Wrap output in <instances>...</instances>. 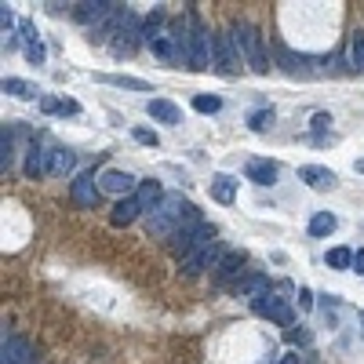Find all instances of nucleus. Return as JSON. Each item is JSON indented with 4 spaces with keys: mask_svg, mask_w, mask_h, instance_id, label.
Instances as JSON below:
<instances>
[{
    "mask_svg": "<svg viewBox=\"0 0 364 364\" xmlns=\"http://www.w3.org/2000/svg\"><path fill=\"white\" fill-rule=\"evenodd\" d=\"M230 37H233V44H237V51L244 55V62L255 70V73H270V55H266V40L263 33L255 30L251 23H233L230 26Z\"/></svg>",
    "mask_w": 364,
    "mask_h": 364,
    "instance_id": "nucleus-1",
    "label": "nucleus"
},
{
    "mask_svg": "<svg viewBox=\"0 0 364 364\" xmlns=\"http://www.w3.org/2000/svg\"><path fill=\"white\" fill-rule=\"evenodd\" d=\"M211 70H219L222 77H233L241 70V51L233 44V37H226V33L211 37Z\"/></svg>",
    "mask_w": 364,
    "mask_h": 364,
    "instance_id": "nucleus-2",
    "label": "nucleus"
},
{
    "mask_svg": "<svg viewBox=\"0 0 364 364\" xmlns=\"http://www.w3.org/2000/svg\"><path fill=\"white\" fill-rule=\"evenodd\" d=\"M211 37L201 18H194L189 23V70H208L211 66Z\"/></svg>",
    "mask_w": 364,
    "mask_h": 364,
    "instance_id": "nucleus-3",
    "label": "nucleus"
},
{
    "mask_svg": "<svg viewBox=\"0 0 364 364\" xmlns=\"http://www.w3.org/2000/svg\"><path fill=\"white\" fill-rule=\"evenodd\" d=\"M251 310L259 313V317H270L273 325H281V328H291V320H295V310H291L288 299H277V295H270V291L255 299Z\"/></svg>",
    "mask_w": 364,
    "mask_h": 364,
    "instance_id": "nucleus-4",
    "label": "nucleus"
},
{
    "mask_svg": "<svg viewBox=\"0 0 364 364\" xmlns=\"http://www.w3.org/2000/svg\"><path fill=\"white\" fill-rule=\"evenodd\" d=\"M70 197H73V204H80V208H99L102 186H99L95 171H80V175L70 182Z\"/></svg>",
    "mask_w": 364,
    "mask_h": 364,
    "instance_id": "nucleus-5",
    "label": "nucleus"
},
{
    "mask_svg": "<svg viewBox=\"0 0 364 364\" xmlns=\"http://www.w3.org/2000/svg\"><path fill=\"white\" fill-rule=\"evenodd\" d=\"M139 37H142V26H139V18L135 15H127L124 18V26L117 30V40H113V55L117 58H132L139 51ZM146 40V37H142Z\"/></svg>",
    "mask_w": 364,
    "mask_h": 364,
    "instance_id": "nucleus-6",
    "label": "nucleus"
},
{
    "mask_svg": "<svg viewBox=\"0 0 364 364\" xmlns=\"http://www.w3.org/2000/svg\"><path fill=\"white\" fill-rule=\"evenodd\" d=\"M117 11V4H110V0H84V4H73V18L80 26H102L106 18H110Z\"/></svg>",
    "mask_w": 364,
    "mask_h": 364,
    "instance_id": "nucleus-7",
    "label": "nucleus"
},
{
    "mask_svg": "<svg viewBox=\"0 0 364 364\" xmlns=\"http://www.w3.org/2000/svg\"><path fill=\"white\" fill-rule=\"evenodd\" d=\"M99 186H102V194H113V197L124 201L132 189H139V179L127 175V171H120V168H106L99 175Z\"/></svg>",
    "mask_w": 364,
    "mask_h": 364,
    "instance_id": "nucleus-8",
    "label": "nucleus"
},
{
    "mask_svg": "<svg viewBox=\"0 0 364 364\" xmlns=\"http://www.w3.org/2000/svg\"><path fill=\"white\" fill-rule=\"evenodd\" d=\"M149 51H153L161 62H168V66H175V62H182V51H179V37H175V26H168L164 33H157L153 40H146Z\"/></svg>",
    "mask_w": 364,
    "mask_h": 364,
    "instance_id": "nucleus-9",
    "label": "nucleus"
},
{
    "mask_svg": "<svg viewBox=\"0 0 364 364\" xmlns=\"http://www.w3.org/2000/svg\"><path fill=\"white\" fill-rule=\"evenodd\" d=\"M0 364H33L30 342L23 335H8L4 332V346H0Z\"/></svg>",
    "mask_w": 364,
    "mask_h": 364,
    "instance_id": "nucleus-10",
    "label": "nucleus"
},
{
    "mask_svg": "<svg viewBox=\"0 0 364 364\" xmlns=\"http://www.w3.org/2000/svg\"><path fill=\"white\" fill-rule=\"evenodd\" d=\"M26 175L30 179H40V175H51V149H44V146H30L26 149Z\"/></svg>",
    "mask_w": 364,
    "mask_h": 364,
    "instance_id": "nucleus-11",
    "label": "nucleus"
},
{
    "mask_svg": "<svg viewBox=\"0 0 364 364\" xmlns=\"http://www.w3.org/2000/svg\"><path fill=\"white\" fill-rule=\"evenodd\" d=\"M208 266H219V263H215V244H208V248L194 251L189 259H182V263H179V270H182L186 277H201Z\"/></svg>",
    "mask_w": 364,
    "mask_h": 364,
    "instance_id": "nucleus-12",
    "label": "nucleus"
},
{
    "mask_svg": "<svg viewBox=\"0 0 364 364\" xmlns=\"http://www.w3.org/2000/svg\"><path fill=\"white\" fill-rule=\"evenodd\" d=\"M146 113L153 117V120H161V124H171V127L182 120V110H179L175 102H168V99H149L146 102Z\"/></svg>",
    "mask_w": 364,
    "mask_h": 364,
    "instance_id": "nucleus-13",
    "label": "nucleus"
},
{
    "mask_svg": "<svg viewBox=\"0 0 364 364\" xmlns=\"http://www.w3.org/2000/svg\"><path fill=\"white\" fill-rule=\"evenodd\" d=\"M299 179H303L306 186H313V189H332L335 186V171L320 168V164H306V168H299Z\"/></svg>",
    "mask_w": 364,
    "mask_h": 364,
    "instance_id": "nucleus-14",
    "label": "nucleus"
},
{
    "mask_svg": "<svg viewBox=\"0 0 364 364\" xmlns=\"http://www.w3.org/2000/svg\"><path fill=\"white\" fill-rule=\"evenodd\" d=\"M139 215H142V204H139L135 197H124V201H117V204H113L110 222H113V226H132Z\"/></svg>",
    "mask_w": 364,
    "mask_h": 364,
    "instance_id": "nucleus-15",
    "label": "nucleus"
},
{
    "mask_svg": "<svg viewBox=\"0 0 364 364\" xmlns=\"http://www.w3.org/2000/svg\"><path fill=\"white\" fill-rule=\"evenodd\" d=\"M244 263H248V255H244V251H226L222 259H219V266H215V277H219V281H230V277H241Z\"/></svg>",
    "mask_w": 364,
    "mask_h": 364,
    "instance_id": "nucleus-16",
    "label": "nucleus"
},
{
    "mask_svg": "<svg viewBox=\"0 0 364 364\" xmlns=\"http://www.w3.org/2000/svg\"><path fill=\"white\" fill-rule=\"evenodd\" d=\"M248 179L251 182H259V186H270V182H277V164L273 161H263V157H255V161H248Z\"/></svg>",
    "mask_w": 364,
    "mask_h": 364,
    "instance_id": "nucleus-17",
    "label": "nucleus"
},
{
    "mask_svg": "<svg viewBox=\"0 0 364 364\" xmlns=\"http://www.w3.org/2000/svg\"><path fill=\"white\" fill-rule=\"evenodd\" d=\"M168 194L161 189V182H153V179H146V182H139V194H135V201L142 204V211H153L161 201H164Z\"/></svg>",
    "mask_w": 364,
    "mask_h": 364,
    "instance_id": "nucleus-18",
    "label": "nucleus"
},
{
    "mask_svg": "<svg viewBox=\"0 0 364 364\" xmlns=\"http://www.w3.org/2000/svg\"><path fill=\"white\" fill-rule=\"evenodd\" d=\"M266 291H270V277H263V273H248L237 281V295H244V299H259Z\"/></svg>",
    "mask_w": 364,
    "mask_h": 364,
    "instance_id": "nucleus-19",
    "label": "nucleus"
},
{
    "mask_svg": "<svg viewBox=\"0 0 364 364\" xmlns=\"http://www.w3.org/2000/svg\"><path fill=\"white\" fill-rule=\"evenodd\" d=\"M211 197H215L219 204H233L237 201V179L233 175H215L211 179Z\"/></svg>",
    "mask_w": 364,
    "mask_h": 364,
    "instance_id": "nucleus-20",
    "label": "nucleus"
},
{
    "mask_svg": "<svg viewBox=\"0 0 364 364\" xmlns=\"http://www.w3.org/2000/svg\"><path fill=\"white\" fill-rule=\"evenodd\" d=\"M4 95H11V99H23V102H30V99H37L40 92H37V84H30V80H18V77H4Z\"/></svg>",
    "mask_w": 364,
    "mask_h": 364,
    "instance_id": "nucleus-21",
    "label": "nucleus"
},
{
    "mask_svg": "<svg viewBox=\"0 0 364 364\" xmlns=\"http://www.w3.org/2000/svg\"><path fill=\"white\" fill-rule=\"evenodd\" d=\"M73 164H77V153H73V149H66V146H58V149H51V175H58V179H66L70 171H73Z\"/></svg>",
    "mask_w": 364,
    "mask_h": 364,
    "instance_id": "nucleus-22",
    "label": "nucleus"
},
{
    "mask_svg": "<svg viewBox=\"0 0 364 364\" xmlns=\"http://www.w3.org/2000/svg\"><path fill=\"white\" fill-rule=\"evenodd\" d=\"M15 164V127L4 124L0 127V171H8Z\"/></svg>",
    "mask_w": 364,
    "mask_h": 364,
    "instance_id": "nucleus-23",
    "label": "nucleus"
},
{
    "mask_svg": "<svg viewBox=\"0 0 364 364\" xmlns=\"http://www.w3.org/2000/svg\"><path fill=\"white\" fill-rule=\"evenodd\" d=\"M335 226H339V219L332 215V211H317V215L310 219V233H313V237H332Z\"/></svg>",
    "mask_w": 364,
    "mask_h": 364,
    "instance_id": "nucleus-24",
    "label": "nucleus"
},
{
    "mask_svg": "<svg viewBox=\"0 0 364 364\" xmlns=\"http://www.w3.org/2000/svg\"><path fill=\"white\" fill-rule=\"evenodd\" d=\"M350 62H353L357 73H364V30L350 33Z\"/></svg>",
    "mask_w": 364,
    "mask_h": 364,
    "instance_id": "nucleus-25",
    "label": "nucleus"
},
{
    "mask_svg": "<svg viewBox=\"0 0 364 364\" xmlns=\"http://www.w3.org/2000/svg\"><path fill=\"white\" fill-rule=\"evenodd\" d=\"M328 266L332 270H353V251L350 248H332L328 251Z\"/></svg>",
    "mask_w": 364,
    "mask_h": 364,
    "instance_id": "nucleus-26",
    "label": "nucleus"
},
{
    "mask_svg": "<svg viewBox=\"0 0 364 364\" xmlns=\"http://www.w3.org/2000/svg\"><path fill=\"white\" fill-rule=\"evenodd\" d=\"M161 26H164V11L157 8V11H149V15H146V23H142V37H146V40H153L157 33H164Z\"/></svg>",
    "mask_w": 364,
    "mask_h": 364,
    "instance_id": "nucleus-27",
    "label": "nucleus"
},
{
    "mask_svg": "<svg viewBox=\"0 0 364 364\" xmlns=\"http://www.w3.org/2000/svg\"><path fill=\"white\" fill-rule=\"evenodd\" d=\"M194 110L197 113H219L222 110V99L219 95H194Z\"/></svg>",
    "mask_w": 364,
    "mask_h": 364,
    "instance_id": "nucleus-28",
    "label": "nucleus"
},
{
    "mask_svg": "<svg viewBox=\"0 0 364 364\" xmlns=\"http://www.w3.org/2000/svg\"><path fill=\"white\" fill-rule=\"evenodd\" d=\"M110 84H117V88H127V92H149V80L142 77H106Z\"/></svg>",
    "mask_w": 364,
    "mask_h": 364,
    "instance_id": "nucleus-29",
    "label": "nucleus"
},
{
    "mask_svg": "<svg viewBox=\"0 0 364 364\" xmlns=\"http://www.w3.org/2000/svg\"><path fill=\"white\" fill-rule=\"evenodd\" d=\"M248 124H251V132H266V127L273 124V110H255L248 117Z\"/></svg>",
    "mask_w": 364,
    "mask_h": 364,
    "instance_id": "nucleus-30",
    "label": "nucleus"
},
{
    "mask_svg": "<svg viewBox=\"0 0 364 364\" xmlns=\"http://www.w3.org/2000/svg\"><path fill=\"white\" fill-rule=\"evenodd\" d=\"M132 135H135V142H142V146H149V149H157V146H161V135H157V132H149V127H135Z\"/></svg>",
    "mask_w": 364,
    "mask_h": 364,
    "instance_id": "nucleus-31",
    "label": "nucleus"
},
{
    "mask_svg": "<svg viewBox=\"0 0 364 364\" xmlns=\"http://www.w3.org/2000/svg\"><path fill=\"white\" fill-rule=\"evenodd\" d=\"M18 30H23V37H26V44H40V37H37V26L30 23V18H23V23H18Z\"/></svg>",
    "mask_w": 364,
    "mask_h": 364,
    "instance_id": "nucleus-32",
    "label": "nucleus"
},
{
    "mask_svg": "<svg viewBox=\"0 0 364 364\" xmlns=\"http://www.w3.org/2000/svg\"><path fill=\"white\" fill-rule=\"evenodd\" d=\"M26 58L33 66H40V62H44V44H26Z\"/></svg>",
    "mask_w": 364,
    "mask_h": 364,
    "instance_id": "nucleus-33",
    "label": "nucleus"
},
{
    "mask_svg": "<svg viewBox=\"0 0 364 364\" xmlns=\"http://www.w3.org/2000/svg\"><path fill=\"white\" fill-rule=\"evenodd\" d=\"M58 106H62V99H51V95H40V110H44L48 117H51V113H58Z\"/></svg>",
    "mask_w": 364,
    "mask_h": 364,
    "instance_id": "nucleus-34",
    "label": "nucleus"
},
{
    "mask_svg": "<svg viewBox=\"0 0 364 364\" xmlns=\"http://www.w3.org/2000/svg\"><path fill=\"white\" fill-rule=\"evenodd\" d=\"M332 127V113H313V132H328Z\"/></svg>",
    "mask_w": 364,
    "mask_h": 364,
    "instance_id": "nucleus-35",
    "label": "nucleus"
},
{
    "mask_svg": "<svg viewBox=\"0 0 364 364\" xmlns=\"http://www.w3.org/2000/svg\"><path fill=\"white\" fill-rule=\"evenodd\" d=\"M73 113H80V106H77L73 99H62V106H58V117H73Z\"/></svg>",
    "mask_w": 364,
    "mask_h": 364,
    "instance_id": "nucleus-36",
    "label": "nucleus"
},
{
    "mask_svg": "<svg viewBox=\"0 0 364 364\" xmlns=\"http://www.w3.org/2000/svg\"><path fill=\"white\" fill-rule=\"evenodd\" d=\"M15 23V15H11V8L4 4V8H0V26H4V37H8V26Z\"/></svg>",
    "mask_w": 364,
    "mask_h": 364,
    "instance_id": "nucleus-37",
    "label": "nucleus"
},
{
    "mask_svg": "<svg viewBox=\"0 0 364 364\" xmlns=\"http://www.w3.org/2000/svg\"><path fill=\"white\" fill-rule=\"evenodd\" d=\"M299 306H303V310H310V306H313V295H310V288H303V291H299Z\"/></svg>",
    "mask_w": 364,
    "mask_h": 364,
    "instance_id": "nucleus-38",
    "label": "nucleus"
},
{
    "mask_svg": "<svg viewBox=\"0 0 364 364\" xmlns=\"http://www.w3.org/2000/svg\"><path fill=\"white\" fill-rule=\"evenodd\" d=\"M353 270H357V273H364V248H357V251H353Z\"/></svg>",
    "mask_w": 364,
    "mask_h": 364,
    "instance_id": "nucleus-39",
    "label": "nucleus"
},
{
    "mask_svg": "<svg viewBox=\"0 0 364 364\" xmlns=\"http://www.w3.org/2000/svg\"><path fill=\"white\" fill-rule=\"evenodd\" d=\"M288 339H291V342H310V335H306V332H288Z\"/></svg>",
    "mask_w": 364,
    "mask_h": 364,
    "instance_id": "nucleus-40",
    "label": "nucleus"
},
{
    "mask_svg": "<svg viewBox=\"0 0 364 364\" xmlns=\"http://www.w3.org/2000/svg\"><path fill=\"white\" fill-rule=\"evenodd\" d=\"M15 48H18V40L8 33V37H4V51H15Z\"/></svg>",
    "mask_w": 364,
    "mask_h": 364,
    "instance_id": "nucleus-41",
    "label": "nucleus"
},
{
    "mask_svg": "<svg viewBox=\"0 0 364 364\" xmlns=\"http://www.w3.org/2000/svg\"><path fill=\"white\" fill-rule=\"evenodd\" d=\"M277 364H299V353H284V357L277 360Z\"/></svg>",
    "mask_w": 364,
    "mask_h": 364,
    "instance_id": "nucleus-42",
    "label": "nucleus"
},
{
    "mask_svg": "<svg viewBox=\"0 0 364 364\" xmlns=\"http://www.w3.org/2000/svg\"><path fill=\"white\" fill-rule=\"evenodd\" d=\"M357 171H360V175H364V161H357Z\"/></svg>",
    "mask_w": 364,
    "mask_h": 364,
    "instance_id": "nucleus-43",
    "label": "nucleus"
}]
</instances>
